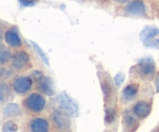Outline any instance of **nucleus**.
Wrapping results in <instances>:
<instances>
[{
  "instance_id": "nucleus-1",
  "label": "nucleus",
  "mask_w": 159,
  "mask_h": 132,
  "mask_svg": "<svg viewBox=\"0 0 159 132\" xmlns=\"http://www.w3.org/2000/svg\"><path fill=\"white\" fill-rule=\"evenodd\" d=\"M97 77L102 91L104 106V123L111 126L119 116V93L113 77L101 63L97 65Z\"/></svg>"
},
{
  "instance_id": "nucleus-14",
  "label": "nucleus",
  "mask_w": 159,
  "mask_h": 132,
  "mask_svg": "<svg viewBox=\"0 0 159 132\" xmlns=\"http://www.w3.org/2000/svg\"><path fill=\"white\" fill-rule=\"evenodd\" d=\"M2 115L5 121L9 119H18L23 117V112L21 106L15 102H9L3 107Z\"/></svg>"
},
{
  "instance_id": "nucleus-8",
  "label": "nucleus",
  "mask_w": 159,
  "mask_h": 132,
  "mask_svg": "<svg viewBox=\"0 0 159 132\" xmlns=\"http://www.w3.org/2000/svg\"><path fill=\"white\" fill-rule=\"evenodd\" d=\"M9 83L13 94L20 97H24L34 91V80L30 74H15Z\"/></svg>"
},
{
  "instance_id": "nucleus-13",
  "label": "nucleus",
  "mask_w": 159,
  "mask_h": 132,
  "mask_svg": "<svg viewBox=\"0 0 159 132\" xmlns=\"http://www.w3.org/2000/svg\"><path fill=\"white\" fill-rule=\"evenodd\" d=\"M4 40L9 48L13 50L22 49L23 47V40L16 28H9L5 32Z\"/></svg>"
},
{
  "instance_id": "nucleus-28",
  "label": "nucleus",
  "mask_w": 159,
  "mask_h": 132,
  "mask_svg": "<svg viewBox=\"0 0 159 132\" xmlns=\"http://www.w3.org/2000/svg\"><path fill=\"white\" fill-rule=\"evenodd\" d=\"M0 126H1V120H0Z\"/></svg>"
},
{
  "instance_id": "nucleus-3",
  "label": "nucleus",
  "mask_w": 159,
  "mask_h": 132,
  "mask_svg": "<svg viewBox=\"0 0 159 132\" xmlns=\"http://www.w3.org/2000/svg\"><path fill=\"white\" fill-rule=\"evenodd\" d=\"M20 106L26 117L41 115L48 108V99L43 94L33 91L23 97Z\"/></svg>"
},
{
  "instance_id": "nucleus-23",
  "label": "nucleus",
  "mask_w": 159,
  "mask_h": 132,
  "mask_svg": "<svg viewBox=\"0 0 159 132\" xmlns=\"http://www.w3.org/2000/svg\"><path fill=\"white\" fill-rule=\"evenodd\" d=\"M144 46H145L146 47L152 48V49H158L159 50V37L158 38L152 40V41L149 42V43H146V44H144Z\"/></svg>"
},
{
  "instance_id": "nucleus-16",
  "label": "nucleus",
  "mask_w": 159,
  "mask_h": 132,
  "mask_svg": "<svg viewBox=\"0 0 159 132\" xmlns=\"http://www.w3.org/2000/svg\"><path fill=\"white\" fill-rule=\"evenodd\" d=\"M159 36V28L155 26H146L140 33V40L143 43H149Z\"/></svg>"
},
{
  "instance_id": "nucleus-17",
  "label": "nucleus",
  "mask_w": 159,
  "mask_h": 132,
  "mask_svg": "<svg viewBox=\"0 0 159 132\" xmlns=\"http://www.w3.org/2000/svg\"><path fill=\"white\" fill-rule=\"evenodd\" d=\"M13 94L9 83L6 80H0V104L9 101Z\"/></svg>"
},
{
  "instance_id": "nucleus-9",
  "label": "nucleus",
  "mask_w": 159,
  "mask_h": 132,
  "mask_svg": "<svg viewBox=\"0 0 159 132\" xmlns=\"http://www.w3.org/2000/svg\"><path fill=\"white\" fill-rule=\"evenodd\" d=\"M141 83L137 80L130 79L123 87L119 93V105L126 107L130 105L139 97L141 92Z\"/></svg>"
},
{
  "instance_id": "nucleus-12",
  "label": "nucleus",
  "mask_w": 159,
  "mask_h": 132,
  "mask_svg": "<svg viewBox=\"0 0 159 132\" xmlns=\"http://www.w3.org/2000/svg\"><path fill=\"white\" fill-rule=\"evenodd\" d=\"M141 125L138 120L132 114L129 108H125L121 115V132H136Z\"/></svg>"
},
{
  "instance_id": "nucleus-24",
  "label": "nucleus",
  "mask_w": 159,
  "mask_h": 132,
  "mask_svg": "<svg viewBox=\"0 0 159 132\" xmlns=\"http://www.w3.org/2000/svg\"><path fill=\"white\" fill-rule=\"evenodd\" d=\"M154 82V89L156 94H159V70H157L156 74L155 76V78L153 80Z\"/></svg>"
},
{
  "instance_id": "nucleus-21",
  "label": "nucleus",
  "mask_w": 159,
  "mask_h": 132,
  "mask_svg": "<svg viewBox=\"0 0 159 132\" xmlns=\"http://www.w3.org/2000/svg\"><path fill=\"white\" fill-rule=\"evenodd\" d=\"M15 73L13 72L10 67L6 66H0V80H6L7 79H11L14 75Z\"/></svg>"
},
{
  "instance_id": "nucleus-6",
  "label": "nucleus",
  "mask_w": 159,
  "mask_h": 132,
  "mask_svg": "<svg viewBox=\"0 0 159 132\" xmlns=\"http://www.w3.org/2000/svg\"><path fill=\"white\" fill-rule=\"evenodd\" d=\"M29 74L34 80V91L45 97H52L55 94L53 80L44 71L40 69H33Z\"/></svg>"
},
{
  "instance_id": "nucleus-18",
  "label": "nucleus",
  "mask_w": 159,
  "mask_h": 132,
  "mask_svg": "<svg viewBox=\"0 0 159 132\" xmlns=\"http://www.w3.org/2000/svg\"><path fill=\"white\" fill-rule=\"evenodd\" d=\"M12 53L10 48L0 43V66H6L9 64Z\"/></svg>"
},
{
  "instance_id": "nucleus-27",
  "label": "nucleus",
  "mask_w": 159,
  "mask_h": 132,
  "mask_svg": "<svg viewBox=\"0 0 159 132\" xmlns=\"http://www.w3.org/2000/svg\"><path fill=\"white\" fill-rule=\"evenodd\" d=\"M157 131H158V132H159V125H158V128H157Z\"/></svg>"
},
{
  "instance_id": "nucleus-25",
  "label": "nucleus",
  "mask_w": 159,
  "mask_h": 132,
  "mask_svg": "<svg viewBox=\"0 0 159 132\" xmlns=\"http://www.w3.org/2000/svg\"><path fill=\"white\" fill-rule=\"evenodd\" d=\"M114 1L117 2L121 3V4H124V3H127L130 0H114Z\"/></svg>"
},
{
  "instance_id": "nucleus-10",
  "label": "nucleus",
  "mask_w": 159,
  "mask_h": 132,
  "mask_svg": "<svg viewBox=\"0 0 159 132\" xmlns=\"http://www.w3.org/2000/svg\"><path fill=\"white\" fill-rule=\"evenodd\" d=\"M153 101L152 98L146 97H138L136 100L130 104L129 110L138 120L144 121L152 114Z\"/></svg>"
},
{
  "instance_id": "nucleus-2",
  "label": "nucleus",
  "mask_w": 159,
  "mask_h": 132,
  "mask_svg": "<svg viewBox=\"0 0 159 132\" xmlns=\"http://www.w3.org/2000/svg\"><path fill=\"white\" fill-rule=\"evenodd\" d=\"M157 64L151 56L140 59L129 70L130 79L137 80L140 83H150L153 81L157 73Z\"/></svg>"
},
{
  "instance_id": "nucleus-7",
  "label": "nucleus",
  "mask_w": 159,
  "mask_h": 132,
  "mask_svg": "<svg viewBox=\"0 0 159 132\" xmlns=\"http://www.w3.org/2000/svg\"><path fill=\"white\" fill-rule=\"evenodd\" d=\"M20 128L21 132H52L49 119L44 114L26 117Z\"/></svg>"
},
{
  "instance_id": "nucleus-26",
  "label": "nucleus",
  "mask_w": 159,
  "mask_h": 132,
  "mask_svg": "<svg viewBox=\"0 0 159 132\" xmlns=\"http://www.w3.org/2000/svg\"><path fill=\"white\" fill-rule=\"evenodd\" d=\"M2 40V29L0 28V43H1Z\"/></svg>"
},
{
  "instance_id": "nucleus-20",
  "label": "nucleus",
  "mask_w": 159,
  "mask_h": 132,
  "mask_svg": "<svg viewBox=\"0 0 159 132\" xmlns=\"http://www.w3.org/2000/svg\"><path fill=\"white\" fill-rule=\"evenodd\" d=\"M30 43H31V45H32L34 51L37 53V54L39 56V57L40 58V60H41L42 61H43L46 65H49V58H48V55L45 53L44 51L41 49V47H40V46H39L37 43H36L35 42H34V41H31L30 40Z\"/></svg>"
},
{
  "instance_id": "nucleus-15",
  "label": "nucleus",
  "mask_w": 159,
  "mask_h": 132,
  "mask_svg": "<svg viewBox=\"0 0 159 132\" xmlns=\"http://www.w3.org/2000/svg\"><path fill=\"white\" fill-rule=\"evenodd\" d=\"M57 101L59 103V108L64 110L67 113H68L71 117H73L74 113L75 112V105L74 104V102L71 100V97L65 93H61L58 95Z\"/></svg>"
},
{
  "instance_id": "nucleus-4",
  "label": "nucleus",
  "mask_w": 159,
  "mask_h": 132,
  "mask_svg": "<svg viewBox=\"0 0 159 132\" xmlns=\"http://www.w3.org/2000/svg\"><path fill=\"white\" fill-rule=\"evenodd\" d=\"M9 66L16 74H26L34 69V59L26 49L22 48L12 53Z\"/></svg>"
},
{
  "instance_id": "nucleus-11",
  "label": "nucleus",
  "mask_w": 159,
  "mask_h": 132,
  "mask_svg": "<svg viewBox=\"0 0 159 132\" xmlns=\"http://www.w3.org/2000/svg\"><path fill=\"white\" fill-rule=\"evenodd\" d=\"M124 15L130 17H144L147 15V6L144 0H130L123 10Z\"/></svg>"
},
{
  "instance_id": "nucleus-19",
  "label": "nucleus",
  "mask_w": 159,
  "mask_h": 132,
  "mask_svg": "<svg viewBox=\"0 0 159 132\" xmlns=\"http://www.w3.org/2000/svg\"><path fill=\"white\" fill-rule=\"evenodd\" d=\"M20 128L17 119H9L2 125V132H18Z\"/></svg>"
},
{
  "instance_id": "nucleus-5",
  "label": "nucleus",
  "mask_w": 159,
  "mask_h": 132,
  "mask_svg": "<svg viewBox=\"0 0 159 132\" xmlns=\"http://www.w3.org/2000/svg\"><path fill=\"white\" fill-rule=\"evenodd\" d=\"M48 117L52 132H72V117L64 110L54 108Z\"/></svg>"
},
{
  "instance_id": "nucleus-22",
  "label": "nucleus",
  "mask_w": 159,
  "mask_h": 132,
  "mask_svg": "<svg viewBox=\"0 0 159 132\" xmlns=\"http://www.w3.org/2000/svg\"><path fill=\"white\" fill-rule=\"evenodd\" d=\"M113 80V82H114L115 85H116V88H117V89H120V88L122 87L124 80H125V75H124V73L119 72L114 76Z\"/></svg>"
}]
</instances>
